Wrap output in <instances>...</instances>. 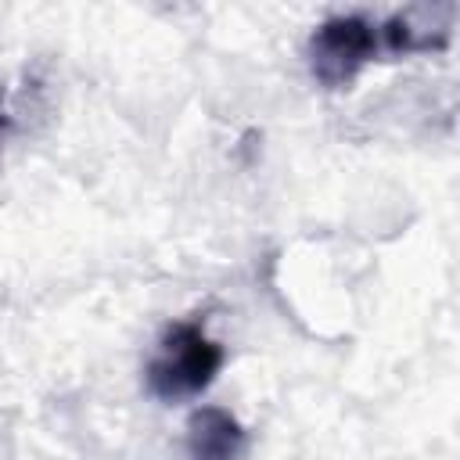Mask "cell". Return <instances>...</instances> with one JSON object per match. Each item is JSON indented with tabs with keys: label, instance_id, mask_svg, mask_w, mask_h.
<instances>
[{
	"label": "cell",
	"instance_id": "cell-1",
	"mask_svg": "<svg viewBox=\"0 0 460 460\" xmlns=\"http://www.w3.org/2000/svg\"><path fill=\"white\" fill-rule=\"evenodd\" d=\"M226 352L219 341H212L201 323L194 320H176L162 331L158 338V352L151 356L147 370H144V381H147V392L162 402H183V399H194L201 395L219 367H223Z\"/></svg>",
	"mask_w": 460,
	"mask_h": 460
},
{
	"label": "cell",
	"instance_id": "cell-2",
	"mask_svg": "<svg viewBox=\"0 0 460 460\" xmlns=\"http://www.w3.org/2000/svg\"><path fill=\"white\" fill-rule=\"evenodd\" d=\"M309 72L323 90H345L359 75L363 65L381 58V29L359 14H338L313 29L309 47Z\"/></svg>",
	"mask_w": 460,
	"mask_h": 460
},
{
	"label": "cell",
	"instance_id": "cell-3",
	"mask_svg": "<svg viewBox=\"0 0 460 460\" xmlns=\"http://www.w3.org/2000/svg\"><path fill=\"white\" fill-rule=\"evenodd\" d=\"M187 453L190 460H244L248 435L230 410L201 406L187 420Z\"/></svg>",
	"mask_w": 460,
	"mask_h": 460
},
{
	"label": "cell",
	"instance_id": "cell-4",
	"mask_svg": "<svg viewBox=\"0 0 460 460\" xmlns=\"http://www.w3.org/2000/svg\"><path fill=\"white\" fill-rule=\"evenodd\" d=\"M4 101H7V93L0 90V144L7 140V133L14 129V122H11V115H7V108H4Z\"/></svg>",
	"mask_w": 460,
	"mask_h": 460
}]
</instances>
